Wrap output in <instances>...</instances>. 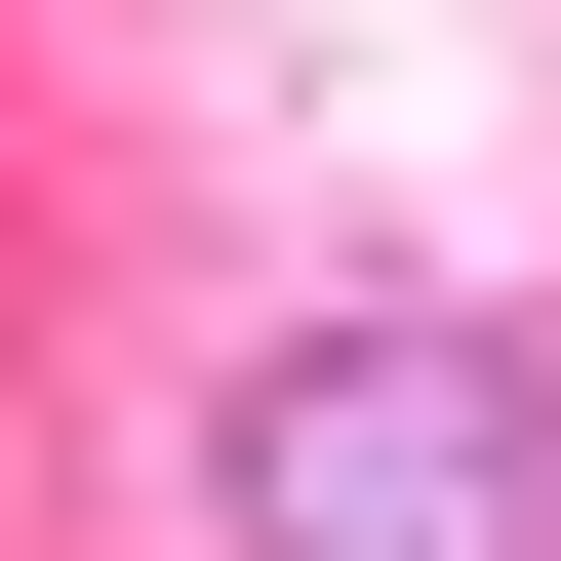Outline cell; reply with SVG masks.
<instances>
[{
    "label": "cell",
    "instance_id": "1",
    "mask_svg": "<svg viewBox=\"0 0 561 561\" xmlns=\"http://www.w3.org/2000/svg\"><path fill=\"white\" fill-rule=\"evenodd\" d=\"M201 561H561V321L362 280L201 401Z\"/></svg>",
    "mask_w": 561,
    "mask_h": 561
}]
</instances>
